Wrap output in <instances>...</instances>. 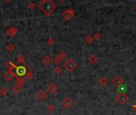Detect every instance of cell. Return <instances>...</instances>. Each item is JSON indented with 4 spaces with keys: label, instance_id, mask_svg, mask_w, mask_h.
<instances>
[{
    "label": "cell",
    "instance_id": "1",
    "mask_svg": "<svg viewBox=\"0 0 136 115\" xmlns=\"http://www.w3.org/2000/svg\"><path fill=\"white\" fill-rule=\"evenodd\" d=\"M56 7V4L52 0H41V3L38 6V8L47 16H49L52 14Z\"/></svg>",
    "mask_w": 136,
    "mask_h": 115
},
{
    "label": "cell",
    "instance_id": "2",
    "mask_svg": "<svg viewBox=\"0 0 136 115\" xmlns=\"http://www.w3.org/2000/svg\"><path fill=\"white\" fill-rule=\"evenodd\" d=\"M31 69L30 68L27 64L26 63H22V65H20L18 66H16L15 68V73L17 74L18 77H25L27 75V73L30 71Z\"/></svg>",
    "mask_w": 136,
    "mask_h": 115
},
{
    "label": "cell",
    "instance_id": "3",
    "mask_svg": "<svg viewBox=\"0 0 136 115\" xmlns=\"http://www.w3.org/2000/svg\"><path fill=\"white\" fill-rule=\"evenodd\" d=\"M63 66L68 72H72L77 68V63L72 58H68L63 64Z\"/></svg>",
    "mask_w": 136,
    "mask_h": 115
},
{
    "label": "cell",
    "instance_id": "4",
    "mask_svg": "<svg viewBox=\"0 0 136 115\" xmlns=\"http://www.w3.org/2000/svg\"><path fill=\"white\" fill-rule=\"evenodd\" d=\"M116 100H117V101L120 105H124L127 104V102L129 101V96L127 94H125L124 92H121L117 95Z\"/></svg>",
    "mask_w": 136,
    "mask_h": 115
},
{
    "label": "cell",
    "instance_id": "5",
    "mask_svg": "<svg viewBox=\"0 0 136 115\" xmlns=\"http://www.w3.org/2000/svg\"><path fill=\"white\" fill-rule=\"evenodd\" d=\"M74 12L72 9H67L62 13L63 18L67 21L70 20V19L74 17Z\"/></svg>",
    "mask_w": 136,
    "mask_h": 115
},
{
    "label": "cell",
    "instance_id": "6",
    "mask_svg": "<svg viewBox=\"0 0 136 115\" xmlns=\"http://www.w3.org/2000/svg\"><path fill=\"white\" fill-rule=\"evenodd\" d=\"M113 84H114L116 87H120L121 86L124 84V80L121 76H115V78L113 79Z\"/></svg>",
    "mask_w": 136,
    "mask_h": 115
},
{
    "label": "cell",
    "instance_id": "7",
    "mask_svg": "<svg viewBox=\"0 0 136 115\" xmlns=\"http://www.w3.org/2000/svg\"><path fill=\"white\" fill-rule=\"evenodd\" d=\"M73 105H74L73 100H72V99H70V98H68V97L64 98L63 100V101H62V105L64 108H66V109L70 108Z\"/></svg>",
    "mask_w": 136,
    "mask_h": 115
},
{
    "label": "cell",
    "instance_id": "8",
    "mask_svg": "<svg viewBox=\"0 0 136 115\" xmlns=\"http://www.w3.org/2000/svg\"><path fill=\"white\" fill-rule=\"evenodd\" d=\"M47 94L46 92H45L44 90H43V89H40L39 91H38L37 93V94H36V98L38 101H45L47 99Z\"/></svg>",
    "mask_w": 136,
    "mask_h": 115
},
{
    "label": "cell",
    "instance_id": "9",
    "mask_svg": "<svg viewBox=\"0 0 136 115\" xmlns=\"http://www.w3.org/2000/svg\"><path fill=\"white\" fill-rule=\"evenodd\" d=\"M66 56H67V54L64 53V52H60L58 55L54 58V62L55 63V64H59L65 58H66Z\"/></svg>",
    "mask_w": 136,
    "mask_h": 115
},
{
    "label": "cell",
    "instance_id": "10",
    "mask_svg": "<svg viewBox=\"0 0 136 115\" xmlns=\"http://www.w3.org/2000/svg\"><path fill=\"white\" fill-rule=\"evenodd\" d=\"M3 76H4V78L6 80V81L11 82V81H12V80H13V78H14L15 77V74L12 72V70H8L7 71L4 73V75H3Z\"/></svg>",
    "mask_w": 136,
    "mask_h": 115
},
{
    "label": "cell",
    "instance_id": "11",
    "mask_svg": "<svg viewBox=\"0 0 136 115\" xmlns=\"http://www.w3.org/2000/svg\"><path fill=\"white\" fill-rule=\"evenodd\" d=\"M48 91H49L51 94H55L59 89V87L56 86L55 83H51V84L47 87Z\"/></svg>",
    "mask_w": 136,
    "mask_h": 115
},
{
    "label": "cell",
    "instance_id": "12",
    "mask_svg": "<svg viewBox=\"0 0 136 115\" xmlns=\"http://www.w3.org/2000/svg\"><path fill=\"white\" fill-rule=\"evenodd\" d=\"M51 62H52V59H51V58L49 55L44 56V58H43V62L44 65H46V66L50 65V64L51 63Z\"/></svg>",
    "mask_w": 136,
    "mask_h": 115
},
{
    "label": "cell",
    "instance_id": "13",
    "mask_svg": "<svg viewBox=\"0 0 136 115\" xmlns=\"http://www.w3.org/2000/svg\"><path fill=\"white\" fill-rule=\"evenodd\" d=\"M108 79L106 78V77H102V78L99 80V84L101 85L102 87H106V86L108 85Z\"/></svg>",
    "mask_w": 136,
    "mask_h": 115
},
{
    "label": "cell",
    "instance_id": "14",
    "mask_svg": "<svg viewBox=\"0 0 136 115\" xmlns=\"http://www.w3.org/2000/svg\"><path fill=\"white\" fill-rule=\"evenodd\" d=\"M6 34H7V35H9V36H14V35H15L16 34H17V29L15 28V27H11L10 28L9 30H7V32H6Z\"/></svg>",
    "mask_w": 136,
    "mask_h": 115
},
{
    "label": "cell",
    "instance_id": "15",
    "mask_svg": "<svg viewBox=\"0 0 136 115\" xmlns=\"http://www.w3.org/2000/svg\"><path fill=\"white\" fill-rule=\"evenodd\" d=\"M5 66L10 70H14V69L16 68V66L13 62H11V61H8V62L5 64Z\"/></svg>",
    "mask_w": 136,
    "mask_h": 115
},
{
    "label": "cell",
    "instance_id": "16",
    "mask_svg": "<svg viewBox=\"0 0 136 115\" xmlns=\"http://www.w3.org/2000/svg\"><path fill=\"white\" fill-rule=\"evenodd\" d=\"M89 62L91 64H95L97 62H98V57H97L95 54H92L89 57Z\"/></svg>",
    "mask_w": 136,
    "mask_h": 115
},
{
    "label": "cell",
    "instance_id": "17",
    "mask_svg": "<svg viewBox=\"0 0 136 115\" xmlns=\"http://www.w3.org/2000/svg\"><path fill=\"white\" fill-rule=\"evenodd\" d=\"M25 83V78H22V77H18L16 78V84L19 85V86H23Z\"/></svg>",
    "mask_w": 136,
    "mask_h": 115
},
{
    "label": "cell",
    "instance_id": "18",
    "mask_svg": "<svg viewBox=\"0 0 136 115\" xmlns=\"http://www.w3.org/2000/svg\"><path fill=\"white\" fill-rule=\"evenodd\" d=\"M94 41H95V39H94V37L92 36V35H86V38H85V42L87 44L92 43Z\"/></svg>",
    "mask_w": 136,
    "mask_h": 115
},
{
    "label": "cell",
    "instance_id": "19",
    "mask_svg": "<svg viewBox=\"0 0 136 115\" xmlns=\"http://www.w3.org/2000/svg\"><path fill=\"white\" fill-rule=\"evenodd\" d=\"M21 88H22L21 86L15 84L14 86H13L12 89H13V91L15 93V94H18V93H20V91H21Z\"/></svg>",
    "mask_w": 136,
    "mask_h": 115
},
{
    "label": "cell",
    "instance_id": "20",
    "mask_svg": "<svg viewBox=\"0 0 136 115\" xmlns=\"http://www.w3.org/2000/svg\"><path fill=\"white\" fill-rule=\"evenodd\" d=\"M7 89H6L5 87H2L0 89V95L2 96V97H5V96H6V94H7Z\"/></svg>",
    "mask_w": 136,
    "mask_h": 115
},
{
    "label": "cell",
    "instance_id": "21",
    "mask_svg": "<svg viewBox=\"0 0 136 115\" xmlns=\"http://www.w3.org/2000/svg\"><path fill=\"white\" fill-rule=\"evenodd\" d=\"M54 72L56 73V74H60L61 73H62V69H61V67L57 66L54 68Z\"/></svg>",
    "mask_w": 136,
    "mask_h": 115
},
{
    "label": "cell",
    "instance_id": "22",
    "mask_svg": "<svg viewBox=\"0 0 136 115\" xmlns=\"http://www.w3.org/2000/svg\"><path fill=\"white\" fill-rule=\"evenodd\" d=\"M94 39H95V41H99L100 39H101V34H100L99 32H96V33L94 34Z\"/></svg>",
    "mask_w": 136,
    "mask_h": 115
},
{
    "label": "cell",
    "instance_id": "23",
    "mask_svg": "<svg viewBox=\"0 0 136 115\" xmlns=\"http://www.w3.org/2000/svg\"><path fill=\"white\" fill-rule=\"evenodd\" d=\"M33 76H34V74H33V71H32V70H31L30 71H29V72L27 73V75L25 76V78L31 79V78H33Z\"/></svg>",
    "mask_w": 136,
    "mask_h": 115
},
{
    "label": "cell",
    "instance_id": "24",
    "mask_svg": "<svg viewBox=\"0 0 136 115\" xmlns=\"http://www.w3.org/2000/svg\"><path fill=\"white\" fill-rule=\"evenodd\" d=\"M6 50H7L8 51H10V52H12L13 50H15V46L13 44H8L7 46H6Z\"/></svg>",
    "mask_w": 136,
    "mask_h": 115
},
{
    "label": "cell",
    "instance_id": "25",
    "mask_svg": "<svg viewBox=\"0 0 136 115\" xmlns=\"http://www.w3.org/2000/svg\"><path fill=\"white\" fill-rule=\"evenodd\" d=\"M47 110L50 111V112L54 111V110H55V106H54V105H52V104H50V105L47 106Z\"/></svg>",
    "mask_w": 136,
    "mask_h": 115
},
{
    "label": "cell",
    "instance_id": "26",
    "mask_svg": "<svg viewBox=\"0 0 136 115\" xmlns=\"http://www.w3.org/2000/svg\"><path fill=\"white\" fill-rule=\"evenodd\" d=\"M18 63H24V57L22 55H19L18 58Z\"/></svg>",
    "mask_w": 136,
    "mask_h": 115
},
{
    "label": "cell",
    "instance_id": "27",
    "mask_svg": "<svg viewBox=\"0 0 136 115\" xmlns=\"http://www.w3.org/2000/svg\"><path fill=\"white\" fill-rule=\"evenodd\" d=\"M54 43V40L53 39V38H50L49 39L47 40V44L49 45V46H53Z\"/></svg>",
    "mask_w": 136,
    "mask_h": 115
},
{
    "label": "cell",
    "instance_id": "28",
    "mask_svg": "<svg viewBox=\"0 0 136 115\" xmlns=\"http://www.w3.org/2000/svg\"><path fill=\"white\" fill-rule=\"evenodd\" d=\"M28 6H29V8H30L31 10H34L35 7H36V6H35V4L34 2H31L30 4L28 5Z\"/></svg>",
    "mask_w": 136,
    "mask_h": 115
},
{
    "label": "cell",
    "instance_id": "29",
    "mask_svg": "<svg viewBox=\"0 0 136 115\" xmlns=\"http://www.w3.org/2000/svg\"><path fill=\"white\" fill-rule=\"evenodd\" d=\"M132 107H133L134 110H135V111H136V105H133V106H132Z\"/></svg>",
    "mask_w": 136,
    "mask_h": 115
},
{
    "label": "cell",
    "instance_id": "30",
    "mask_svg": "<svg viewBox=\"0 0 136 115\" xmlns=\"http://www.w3.org/2000/svg\"><path fill=\"white\" fill-rule=\"evenodd\" d=\"M59 2H63L64 1H66V0H59Z\"/></svg>",
    "mask_w": 136,
    "mask_h": 115
},
{
    "label": "cell",
    "instance_id": "31",
    "mask_svg": "<svg viewBox=\"0 0 136 115\" xmlns=\"http://www.w3.org/2000/svg\"><path fill=\"white\" fill-rule=\"evenodd\" d=\"M4 1H5V2H9V1H11V0H4Z\"/></svg>",
    "mask_w": 136,
    "mask_h": 115
},
{
    "label": "cell",
    "instance_id": "32",
    "mask_svg": "<svg viewBox=\"0 0 136 115\" xmlns=\"http://www.w3.org/2000/svg\"><path fill=\"white\" fill-rule=\"evenodd\" d=\"M135 11H136V5L135 6Z\"/></svg>",
    "mask_w": 136,
    "mask_h": 115
},
{
    "label": "cell",
    "instance_id": "33",
    "mask_svg": "<svg viewBox=\"0 0 136 115\" xmlns=\"http://www.w3.org/2000/svg\"><path fill=\"white\" fill-rule=\"evenodd\" d=\"M48 115H52V114H48Z\"/></svg>",
    "mask_w": 136,
    "mask_h": 115
},
{
    "label": "cell",
    "instance_id": "34",
    "mask_svg": "<svg viewBox=\"0 0 136 115\" xmlns=\"http://www.w3.org/2000/svg\"><path fill=\"white\" fill-rule=\"evenodd\" d=\"M125 1H127V0H125Z\"/></svg>",
    "mask_w": 136,
    "mask_h": 115
}]
</instances>
